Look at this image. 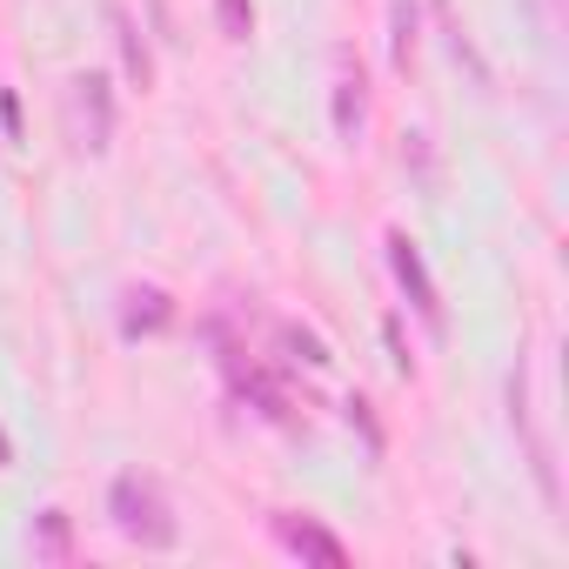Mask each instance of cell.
Here are the masks:
<instances>
[{
	"instance_id": "cell-1",
	"label": "cell",
	"mask_w": 569,
	"mask_h": 569,
	"mask_svg": "<svg viewBox=\"0 0 569 569\" xmlns=\"http://www.w3.org/2000/svg\"><path fill=\"white\" fill-rule=\"evenodd\" d=\"M108 509H114V529L128 536V542H141V549H168L181 529H174V509H168V496H161V482L154 476H114V489H108Z\"/></svg>"
},
{
	"instance_id": "cell-2",
	"label": "cell",
	"mask_w": 569,
	"mask_h": 569,
	"mask_svg": "<svg viewBox=\"0 0 569 569\" xmlns=\"http://www.w3.org/2000/svg\"><path fill=\"white\" fill-rule=\"evenodd\" d=\"M108 128H114V114H108V81H101V74H74V81H68V134H74V148L101 154V148H108Z\"/></svg>"
},
{
	"instance_id": "cell-3",
	"label": "cell",
	"mask_w": 569,
	"mask_h": 569,
	"mask_svg": "<svg viewBox=\"0 0 569 569\" xmlns=\"http://www.w3.org/2000/svg\"><path fill=\"white\" fill-rule=\"evenodd\" d=\"M389 268H396V281H402V296L416 302V316H422L429 329H442V296H436V281H429V268H422V254H416L409 234H389Z\"/></svg>"
},
{
	"instance_id": "cell-4",
	"label": "cell",
	"mask_w": 569,
	"mask_h": 569,
	"mask_svg": "<svg viewBox=\"0 0 569 569\" xmlns=\"http://www.w3.org/2000/svg\"><path fill=\"white\" fill-rule=\"evenodd\" d=\"M274 536H281V549L302 556V562H322V569H342V562H349V549H342L316 516H289V509H281V516H274Z\"/></svg>"
},
{
	"instance_id": "cell-5",
	"label": "cell",
	"mask_w": 569,
	"mask_h": 569,
	"mask_svg": "<svg viewBox=\"0 0 569 569\" xmlns=\"http://www.w3.org/2000/svg\"><path fill=\"white\" fill-rule=\"evenodd\" d=\"M356 128H362V68H356V54L342 48V54H336V134L356 141Z\"/></svg>"
},
{
	"instance_id": "cell-6",
	"label": "cell",
	"mask_w": 569,
	"mask_h": 569,
	"mask_svg": "<svg viewBox=\"0 0 569 569\" xmlns=\"http://www.w3.org/2000/svg\"><path fill=\"white\" fill-rule=\"evenodd\" d=\"M174 322V302L161 296V289H128L121 296V329L128 336H154V329H168Z\"/></svg>"
},
{
	"instance_id": "cell-7",
	"label": "cell",
	"mask_w": 569,
	"mask_h": 569,
	"mask_svg": "<svg viewBox=\"0 0 569 569\" xmlns=\"http://www.w3.org/2000/svg\"><path fill=\"white\" fill-rule=\"evenodd\" d=\"M108 21H114V41H121V68H128V81H134V88H148V81H154V61H148V48H141L134 21H128L121 8H114Z\"/></svg>"
},
{
	"instance_id": "cell-8",
	"label": "cell",
	"mask_w": 569,
	"mask_h": 569,
	"mask_svg": "<svg viewBox=\"0 0 569 569\" xmlns=\"http://www.w3.org/2000/svg\"><path fill=\"white\" fill-rule=\"evenodd\" d=\"M34 556H48V562H68V516H61V509H48V516H41Z\"/></svg>"
},
{
	"instance_id": "cell-9",
	"label": "cell",
	"mask_w": 569,
	"mask_h": 569,
	"mask_svg": "<svg viewBox=\"0 0 569 569\" xmlns=\"http://www.w3.org/2000/svg\"><path fill=\"white\" fill-rule=\"evenodd\" d=\"M281 342H289V349H296V356H302L309 369H322V362H329V349H322V336H309V329H296V322H281Z\"/></svg>"
},
{
	"instance_id": "cell-10",
	"label": "cell",
	"mask_w": 569,
	"mask_h": 569,
	"mask_svg": "<svg viewBox=\"0 0 569 569\" xmlns=\"http://www.w3.org/2000/svg\"><path fill=\"white\" fill-rule=\"evenodd\" d=\"M214 8H221V28H228L234 41L254 34V8H248V0H214Z\"/></svg>"
},
{
	"instance_id": "cell-11",
	"label": "cell",
	"mask_w": 569,
	"mask_h": 569,
	"mask_svg": "<svg viewBox=\"0 0 569 569\" xmlns=\"http://www.w3.org/2000/svg\"><path fill=\"white\" fill-rule=\"evenodd\" d=\"M409 54H416V14L396 0V68H409Z\"/></svg>"
},
{
	"instance_id": "cell-12",
	"label": "cell",
	"mask_w": 569,
	"mask_h": 569,
	"mask_svg": "<svg viewBox=\"0 0 569 569\" xmlns=\"http://www.w3.org/2000/svg\"><path fill=\"white\" fill-rule=\"evenodd\" d=\"M0 462H8V436H0Z\"/></svg>"
}]
</instances>
